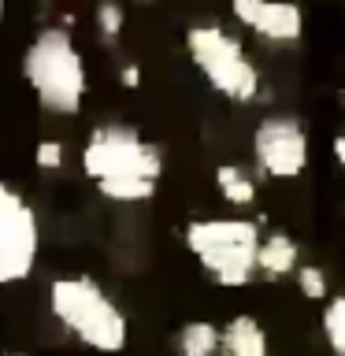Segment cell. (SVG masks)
Here are the masks:
<instances>
[{"instance_id": "obj_1", "label": "cell", "mask_w": 345, "mask_h": 356, "mask_svg": "<svg viewBox=\"0 0 345 356\" xmlns=\"http://www.w3.org/2000/svg\"><path fill=\"white\" fill-rule=\"evenodd\" d=\"M82 171L93 178L100 197L115 204H141L152 200L163 178V152L145 141L134 127L104 122L82 145Z\"/></svg>"}, {"instance_id": "obj_2", "label": "cell", "mask_w": 345, "mask_h": 356, "mask_svg": "<svg viewBox=\"0 0 345 356\" xmlns=\"http://www.w3.org/2000/svg\"><path fill=\"white\" fill-rule=\"evenodd\" d=\"M49 308L56 323L97 353H122L130 341V323L122 308L89 275H67L49 282Z\"/></svg>"}, {"instance_id": "obj_3", "label": "cell", "mask_w": 345, "mask_h": 356, "mask_svg": "<svg viewBox=\"0 0 345 356\" xmlns=\"http://www.w3.org/2000/svg\"><path fill=\"white\" fill-rule=\"evenodd\" d=\"M22 78L52 115H78L86 100V60L71 30L45 26L22 52Z\"/></svg>"}, {"instance_id": "obj_4", "label": "cell", "mask_w": 345, "mask_h": 356, "mask_svg": "<svg viewBox=\"0 0 345 356\" xmlns=\"http://www.w3.org/2000/svg\"><path fill=\"white\" fill-rule=\"evenodd\" d=\"M182 238L216 286L241 289L252 282L256 252H260L264 238L252 219H189Z\"/></svg>"}, {"instance_id": "obj_5", "label": "cell", "mask_w": 345, "mask_h": 356, "mask_svg": "<svg viewBox=\"0 0 345 356\" xmlns=\"http://www.w3.org/2000/svg\"><path fill=\"white\" fill-rule=\"evenodd\" d=\"M186 52L200 78L216 89L219 97H227L230 104H252L264 93L260 67L249 60V52L241 49L238 38H230L216 22H197L186 30Z\"/></svg>"}, {"instance_id": "obj_6", "label": "cell", "mask_w": 345, "mask_h": 356, "mask_svg": "<svg viewBox=\"0 0 345 356\" xmlns=\"http://www.w3.org/2000/svg\"><path fill=\"white\" fill-rule=\"evenodd\" d=\"M41 252V222L26 197L0 182V286L30 278Z\"/></svg>"}, {"instance_id": "obj_7", "label": "cell", "mask_w": 345, "mask_h": 356, "mask_svg": "<svg viewBox=\"0 0 345 356\" xmlns=\"http://www.w3.org/2000/svg\"><path fill=\"white\" fill-rule=\"evenodd\" d=\"M308 130L294 115H267L252 130V160L267 178H297L308 167Z\"/></svg>"}, {"instance_id": "obj_8", "label": "cell", "mask_w": 345, "mask_h": 356, "mask_svg": "<svg viewBox=\"0 0 345 356\" xmlns=\"http://www.w3.org/2000/svg\"><path fill=\"white\" fill-rule=\"evenodd\" d=\"M230 11L267 44H297L305 33V11L294 0H230Z\"/></svg>"}, {"instance_id": "obj_9", "label": "cell", "mask_w": 345, "mask_h": 356, "mask_svg": "<svg viewBox=\"0 0 345 356\" xmlns=\"http://www.w3.org/2000/svg\"><path fill=\"white\" fill-rule=\"evenodd\" d=\"M256 271L264 278H286L297 271V241L286 230H271L267 238H260V252H256Z\"/></svg>"}, {"instance_id": "obj_10", "label": "cell", "mask_w": 345, "mask_h": 356, "mask_svg": "<svg viewBox=\"0 0 345 356\" xmlns=\"http://www.w3.org/2000/svg\"><path fill=\"white\" fill-rule=\"evenodd\" d=\"M219 334H223V353L227 356H271L267 334L252 316H234Z\"/></svg>"}, {"instance_id": "obj_11", "label": "cell", "mask_w": 345, "mask_h": 356, "mask_svg": "<svg viewBox=\"0 0 345 356\" xmlns=\"http://www.w3.org/2000/svg\"><path fill=\"white\" fill-rule=\"evenodd\" d=\"M223 349V334L208 319H189L178 330V353L182 356H216Z\"/></svg>"}, {"instance_id": "obj_12", "label": "cell", "mask_w": 345, "mask_h": 356, "mask_svg": "<svg viewBox=\"0 0 345 356\" xmlns=\"http://www.w3.org/2000/svg\"><path fill=\"white\" fill-rule=\"evenodd\" d=\"M216 186L227 204L234 208H249L256 200V182L249 178V171H241L238 163H219L216 167Z\"/></svg>"}, {"instance_id": "obj_13", "label": "cell", "mask_w": 345, "mask_h": 356, "mask_svg": "<svg viewBox=\"0 0 345 356\" xmlns=\"http://www.w3.org/2000/svg\"><path fill=\"white\" fill-rule=\"evenodd\" d=\"M323 338H327L330 353L334 356H345V293L342 297H330L323 305Z\"/></svg>"}, {"instance_id": "obj_14", "label": "cell", "mask_w": 345, "mask_h": 356, "mask_svg": "<svg viewBox=\"0 0 345 356\" xmlns=\"http://www.w3.org/2000/svg\"><path fill=\"white\" fill-rule=\"evenodd\" d=\"M93 19H97V30H100V38H104L108 44H111V41H119L122 26H127V11H122V4H119V0H97V11H93Z\"/></svg>"}, {"instance_id": "obj_15", "label": "cell", "mask_w": 345, "mask_h": 356, "mask_svg": "<svg viewBox=\"0 0 345 356\" xmlns=\"http://www.w3.org/2000/svg\"><path fill=\"white\" fill-rule=\"evenodd\" d=\"M294 275H297L300 293H305L308 300H327V297H330V282H327V271H323V267H312V264L300 267V264H297Z\"/></svg>"}, {"instance_id": "obj_16", "label": "cell", "mask_w": 345, "mask_h": 356, "mask_svg": "<svg viewBox=\"0 0 345 356\" xmlns=\"http://www.w3.org/2000/svg\"><path fill=\"white\" fill-rule=\"evenodd\" d=\"M33 163H38L41 171H60V167L67 163V149H63V141H52V138L38 141V149H33Z\"/></svg>"}, {"instance_id": "obj_17", "label": "cell", "mask_w": 345, "mask_h": 356, "mask_svg": "<svg viewBox=\"0 0 345 356\" xmlns=\"http://www.w3.org/2000/svg\"><path fill=\"white\" fill-rule=\"evenodd\" d=\"M119 82L127 86V89H138L141 86V67L138 63H122L119 67Z\"/></svg>"}, {"instance_id": "obj_18", "label": "cell", "mask_w": 345, "mask_h": 356, "mask_svg": "<svg viewBox=\"0 0 345 356\" xmlns=\"http://www.w3.org/2000/svg\"><path fill=\"white\" fill-rule=\"evenodd\" d=\"M330 152H334V160H338V163H342V171H345V134H334Z\"/></svg>"}, {"instance_id": "obj_19", "label": "cell", "mask_w": 345, "mask_h": 356, "mask_svg": "<svg viewBox=\"0 0 345 356\" xmlns=\"http://www.w3.org/2000/svg\"><path fill=\"white\" fill-rule=\"evenodd\" d=\"M4 11H8V0H0V19H4Z\"/></svg>"}, {"instance_id": "obj_20", "label": "cell", "mask_w": 345, "mask_h": 356, "mask_svg": "<svg viewBox=\"0 0 345 356\" xmlns=\"http://www.w3.org/2000/svg\"><path fill=\"white\" fill-rule=\"evenodd\" d=\"M4 356H26V353H4Z\"/></svg>"}, {"instance_id": "obj_21", "label": "cell", "mask_w": 345, "mask_h": 356, "mask_svg": "<svg viewBox=\"0 0 345 356\" xmlns=\"http://www.w3.org/2000/svg\"><path fill=\"white\" fill-rule=\"evenodd\" d=\"M138 4H152V0H138Z\"/></svg>"}]
</instances>
